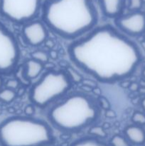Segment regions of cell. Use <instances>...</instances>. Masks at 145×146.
Returning a JSON list of instances; mask_svg holds the SVG:
<instances>
[{"instance_id":"cell-30","label":"cell","mask_w":145,"mask_h":146,"mask_svg":"<svg viewBox=\"0 0 145 146\" xmlns=\"http://www.w3.org/2000/svg\"><path fill=\"white\" fill-rule=\"evenodd\" d=\"M142 77H143V78L145 79V67H144V68L143 71H142Z\"/></svg>"},{"instance_id":"cell-2","label":"cell","mask_w":145,"mask_h":146,"mask_svg":"<svg viewBox=\"0 0 145 146\" xmlns=\"http://www.w3.org/2000/svg\"><path fill=\"white\" fill-rule=\"evenodd\" d=\"M41 12L47 28L72 41L92 31L98 20L92 0H44Z\"/></svg>"},{"instance_id":"cell-3","label":"cell","mask_w":145,"mask_h":146,"mask_svg":"<svg viewBox=\"0 0 145 146\" xmlns=\"http://www.w3.org/2000/svg\"><path fill=\"white\" fill-rule=\"evenodd\" d=\"M101 114L98 98L88 93L75 91L52 104L46 115L51 126L62 132L74 133L96 125Z\"/></svg>"},{"instance_id":"cell-28","label":"cell","mask_w":145,"mask_h":146,"mask_svg":"<svg viewBox=\"0 0 145 146\" xmlns=\"http://www.w3.org/2000/svg\"><path fill=\"white\" fill-rule=\"evenodd\" d=\"M140 45L142 46V49L145 51V40H142L140 43Z\"/></svg>"},{"instance_id":"cell-24","label":"cell","mask_w":145,"mask_h":146,"mask_svg":"<svg viewBox=\"0 0 145 146\" xmlns=\"http://www.w3.org/2000/svg\"><path fill=\"white\" fill-rule=\"evenodd\" d=\"M82 84V86H88L89 87V88H92V89H93V88H96L97 86H96V83L94 81H92V80H90V79H82V82H81Z\"/></svg>"},{"instance_id":"cell-23","label":"cell","mask_w":145,"mask_h":146,"mask_svg":"<svg viewBox=\"0 0 145 146\" xmlns=\"http://www.w3.org/2000/svg\"><path fill=\"white\" fill-rule=\"evenodd\" d=\"M24 113H26V116H30L31 117V115H33L35 113V108H34V106L32 104H30V105L26 106L24 108Z\"/></svg>"},{"instance_id":"cell-22","label":"cell","mask_w":145,"mask_h":146,"mask_svg":"<svg viewBox=\"0 0 145 146\" xmlns=\"http://www.w3.org/2000/svg\"><path fill=\"white\" fill-rule=\"evenodd\" d=\"M5 86L6 88L16 91L18 88V86H19V82L16 78H11V79H9L6 82Z\"/></svg>"},{"instance_id":"cell-7","label":"cell","mask_w":145,"mask_h":146,"mask_svg":"<svg viewBox=\"0 0 145 146\" xmlns=\"http://www.w3.org/2000/svg\"><path fill=\"white\" fill-rule=\"evenodd\" d=\"M21 51L13 33L0 22V76L14 72L18 66Z\"/></svg>"},{"instance_id":"cell-25","label":"cell","mask_w":145,"mask_h":146,"mask_svg":"<svg viewBox=\"0 0 145 146\" xmlns=\"http://www.w3.org/2000/svg\"><path fill=\"white\" fill-rule=\"evenodd\" d=\"M128 88H129L132 92H136V91H139L140 87H139V84H138V83L131 82L129 87H128Z\"/></svg>"},{"instance_id":"cell-9","label":"cell","mask_w":145,"mask_h":146,"mask_svg":"<svg viewBox=\"0 0 145 146\" xmlns=\"http://www.w3.org/2000/svg\"><path fill=\"white\" fill-rule=\"evenodd\" d=\"M22 35L28 45L34 47L39 46L45 44L48 38V28L43 21L33 20L24 24Z\"/></svg>"},{"instance_id":"cell-6","label":"cell","mask_w":145,"mask_h":146,"mask_svg":"<svg viewBox=\"0 0 145 146\" xmlns=\"http://www.w3.org/2000/svg\"><path fill=\"white\" fill-rule=\"evenodd\" d=\"M44 0H0V14L18 24L35 20L41 11Z\"/></svg>"},{"instance_id":"cell-13","label":"cell","mask_w":145,"mask_h":146,"mask_svg":"<svg viewBox=\"0 0 145 146\" xmlns=\"http://www.w3.org/2000/svg\"><path fill=\"white\" fill-rule=\"evenodd\" d=\"M71 146H110L102 140L93 136H85L79 138L71 143Z\"/></svg>"},{"instance_id":"cell-12","label":"cell","mask_w":145,"mask_h":146,"mask_svg":"<svg viewBox=\"0 0 145 146\" xmlns=\"http://www.w3.org/2000/svg\"><path fill=\"white\" fill-rule=\"evenodd\" d=\"M44 69V64L33 58L27 60L24 66V75L26 78L31 80L36 78Z\"/></svg>"},{"instance_id":"cell-5","label":"cell","mask_w":145,"mask_h":146,"mask_svg":"<svg viewBox=\"0 0 145 146\" xmlns=\"http://www.w3.org/2000/svg\"><path fill=\"white\" fill-rule=\"evenodd\" d=\"M73 83L63 70H48L34 84L29 98L34 106L45 108L68 94Z\"/></svg>"},{"instance_id":"cell-27","label":"cell","mask_w":145,"mask_h":146,"mask_svg":"<svg viewBox=\"0 0 145 146\" xmlns=\"http://www.w3.org/2000/svg\"><path fill=\"white\" fill-rule=\"evenodd\" d=\"M141 106H142V109H143L144 112L145 113V96L141 101Z\"/></svg>"},{"instance_id":"cell-29","label":"cell","mask_w":145,"mask_h":146,"mask_svg":"<svg viewBox=\"0 0 145 146\" xmlns=\"http://www.w3.org/2000/svg\"><path fill=\"white\" fill-rule=\"evenodd\" d=\"M3 83H4V81H3V78H1V76H0V90L1 89V87H2L3 86Z\"/></svg>"},{"instance_id":"cell-1","label":"cell","mask_w":145,"mask_h":146,"mask_svg":"<svg viewBox=\"0 0 145 146\" xmlns=\"http://www.w3.org/2000/svg\"><path fill=\"white\" fill-rule=\"evenodd\" d=\"M71 61L100 82L112 84L134 74L142 61L136 43L111 25L95 27L68 46Z\"/></svg>"},{"instance_id":"cell-8","label":"cell","mask_w":145,"mask_h":146,"mask_svg":"<svg viewBox=\"0 0 145 146\" xmlns=\"http://www.w3.org/2000/svg\"><path fill=\"white\" fill-rule=\"evenodd\" d=\"M117 29L129 36H139L145 33V13L134 11L129 14H122L115 19Z\"/></svg>"},{"instance_id":"cell-19","label":"cell","mask_w":145,"mask_h":146,"mask_svg":"<svg viewBox=\"0 0 145 146\" xmlns=\"http://www.w3.org/2000/svg\"><path fill=\"white\" fill-rule=\"evenodd\" d=\"M132 121L134 125L139 126L145 125V113L142 111H135L132 116Z\"/></svg>"},{"instance_id":"cell-11","label":"cell","mask_w":145,"mask_h":146,"mask_svg":"<svg viewBox=\"0 0 145 146\" xmlns=\"http://www.w3.org/2000/svg\"><path fill=\"white\" fill-rule=\"evenodd\" d=\"M124 136L131 145H142L145 143V130L137 125H129L124 130Z\"/></svg>"},{"instance_id":"cell-18","label":"cell","mask_w":145,"mask_h":146,"mask_svg":"<svg viewBox=\"0 0 145 146\" xmlns=\"http://www.w3.org/2000/svg\"><path fill=\"white\" fill-rule=\"evenodd\" d=\"M66 73L68 74V76L70 77L71 81H72L73 84H80L82 82V77L78 71L75 69H74L72 67H67L66 70H65Z\"/></svg>"},{"instance_id":"cell-10","label":"cell","mask_w":145,"mask_h":146,"mask_svg":"<svg viewBox=\"0 0 145 146\" xmlns=\"http://www.w3.org/2000/svg\"><path fill=\"white\" fill-rule=\"evenodd\" d=\"M127 0H99L101 10L105 17L116 19L122 15Z\"/></svg>"},{"instance_id":"cell-17","label":"cell","mask_w":145,"mask_h":146,"mask_svg":"<svg viewBox=\"0 0 145 146\" xmlns=\"http://www.w3.org/2000/svg\"><path fill=\"white\" fill-rule=\"evenodd\" d=\"M110 146H132L130 143L127 141L124 135H115L109 141Z\"/></svg>"},{"instance_id":"cell-26","label":"cell","mask_w":145,"mask_h":146,"mask_svg":"<svg viewBox=\"0 0 145 146\" xmlns=\"http://www.w3.org/2000/svg\"><path fill=\"white\" fill-rule=\"evenodd\" d=\"M105 115L107 118H113L116 117V113H115L113 110H111L110 108H109V109H107L105 111Z\"/></svg>"},{"instance_id":"cell-15","label":"cell","mask_w":145,"mask_h":146,"mask_svg":"<svg viewBox=\"0 0 145 146\" xmlns=\"http://www.w3.org/2000/svg\"><path fill=\"white\" fill-rule=\"evenodd\" d=\"M88 133L91 136H93L95 138H99V139L101 140L104 139V138H105L107 136L106 129L103 126L98 125L97 124L96 125H92V126H91L89 128Z\"/></svg>"},{"instance_id":"cell-4","label":"cell","mask_w":145,"mask_h":146,"mask_svg":"<svg viewBox=\"0 0 145 146\" xmlns=\"http://www.w3.org/2000/svg\"><path fill=\"white\" fill-rule=\"evenodd\" d=\"M55 141L49 123L34 117H9L0 123L1 146H48Z\"/></svg>"},{"instance_id":"cell-16","label":"cell","mask_w":145,"mask_h":146,"mask_svg":"<svg viewBox=\"0 0 145 146\" xmlns=\"http://www.w3.org/2000/svg\"><path fill=\"white\" fill-rule=\"evenodd\" d=\"M31 58L38 61V62L42 63L43 64H45L49 61V54L45 51L43 50H36L33 51L31 54Z\"/></svg>"},{"instance_id":"cell-20","label":"cell","mask_w":145,"mask_h":146,"mask_svg":"<svg viewBox=\"0 0 145 146\" xmlns=\"http://www.w3.org/2000/svg\"><path fill=\"white\" fill-rule=\"evenodd\" d=\"M144 4V0H129L128 9L131 12L139 11L142 8Z\"/></svg>"},{"instance_id":"cell-21","label":"cell","mask_w":145,"mask_h":146,"mask_svg":"<svg viewBox=\"0 0 145 146\" xmlns=\"http://www.w3.org/2000/svg\"><path fill=\"white\" fill-rule=\"evenodd\" d=\"M98 101L99 103V105L102 109H105V111L110 108V104H109V101L105 98V96H100L98 97Z\"/></svg>"},{"instance_id":"cell-14","label":"cell","mask_w":145,"mask_h":146,"mask_svg":"<svg viewBox=\"0 0 145 146\" xmlns=\"http://www.w3.org/2000/svg\"><path fill=\"white\" fill-rule=\"evenodd\" d=\"M16 97V93L14 90L5 88L0 90V101L5 104L11 103Z\"/></svg>"},{"instance_id":"cell-31","label":"cell","mask_w":145,"mask_h":146,"mask_svg":"<svg viewBox=\"0 0 145 146\" xmlns=\"http://www.w3.org/2000/svg\"><path fill=\"white\" fill-rule=\"evenodd\" d=\"M143 36H144V40H145V33L143 34Z\"/></svg>"}]
</instances>
